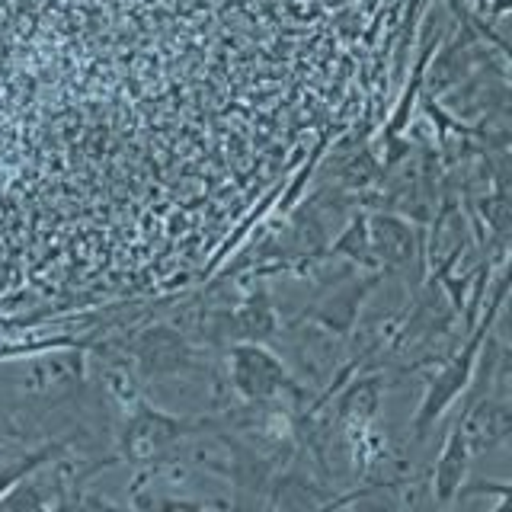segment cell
<instances>
[{"label": "cell", "mask_w": 512, "mask_h": 512, "mask_svg": "<svg viewBox=\"0 0 512 512\" xmlns=\"http://www.w3.org/2000/svg\"><path fill=\"white\" fill-rule=\"evenodd\" d=\"M458 429L471 455L493 452L496 445H503L509 439V429H512L506 400H493V397L477 400V404L458 420Z\"/></svg>", "instance_id": "3957f363"}, {"label": "cell", "mask_w": 512, "mask_h": 512, "mask_svg": "<svg viewBox=\"0 0 512 512\" xmlns=\"http://www.w3.org/2000/svg\"><path fill=\"white\" fill-rule=\"evenodd\" d=\"M192 429L176 416H167L160 410H151L148 404L132 407V416L122 429V458H128L132 464H154V461H167L173 458V452L180 448V442L186 436H192Z\"/></svg>", "instance_id": "6da1fadb"}, {"label": "cell", "mask_w": 512, "mask_h": 512, "mask_svg": "<svg viewBox=\"0 0 512 512\" xmlns=\"http://www.w3.org/2000/svg\"><path fill=\"white\" fill-rule=\"evenodd\" d=\"M80 356H48L36 359L20 368V378H16V388L26 397H45V394H58L64 388H71L80 375Z\"/></svg>", "instance_id": "8992f818"}, {"label": "cell", "mask_w": 512, "mask_h": 512, "mask_svg": "<svg viewBox=\"0 0 512 512\" xmlns=\"http://www.w3.org/2000/svg\"><path fill=\"white\" fill-rule=\"evenodd\" d=\"M378 404H381V378L352 381L343 391L340 404H336V423H340L343 429L372 423L375 413H378Z\"/></svg>", "instance_id": "9c48e42d"}, {"label": "cell", "mask_w": 512, "mask_h": 512, "mask_svg": "<svg viewBox=\"0 0 512 512\" xmlns=\"http://www.w3.org/2000/svg\"><path fill=\"white\" fill-rule=\"evenodd\" d=\"M368 285H352V288H346V292H340V295H333L330 301H327V308H320L317 311V320L324 327H330V330H349L352 327V320H356V308H359V301H362V292H365Z\"/></svg>", "instance_id": "8fae6325"}, {"label": "cell", "mask_w": 512, "mask_h": 512, "mask_svg": "<svg viewBox=\"0 0 512 512\" xmlns=\"http://www.w3.org/2000/svg\"><path fill=\"white\" fill-rule=\"evenodd\" d=\"M474 352H477V340H471L468 346H464L461 356L455 362H448L445 372L432 381V388L423 400V410H420V416H416V439H423L429 423L445 410V404H452V397L458 391H464V384H468V378L474 372Z\"/></svg>", "instance_id": "5b68a950"}, {"label": "cell", "mask_w": 512, "mask_h": 512, "mask_svg": "<svg viewBox=\"0 0 512 512\" xmlns=\"http://www.w3.org/2000/svg\"><path fill=\"white\" fill-rule=\"evenodd\" d=\"M368 240H372V253L384 266L404 269L413 260V231L407 221L397 215H375L368 224Z\"/></svg>", "instance_id": "52a82bcc"}, {"label": "cell", "mask_w": 512, "mask_h": 512, "mask_svg": "<svg viewBox=\"0 0 512 512\" xmlns=\"http://www.w3.org/2000/svg\"><path fill=\"white\" fill-rule=\"evenodd\" d=\"M346 180H349V186H368L378 176V164L368 154H359L356 160L349 164V170L343 173Z\"/></svg>", "instance_id": "4fadbf2b"}, {"label": "cell", "mask_w": 512, "mask_h": 512, "mask_svg": "<svg viewBox=\"0 0 512 512\" xmlns=\"http://www.w3.org/2000/svg\"><path fill=\"white\" fill-rule=\"evenodd\" d=\"M228 375L231 388L244 400H282V394H298L285 365L256 343H237L231 349Z\"/></svg>", "instance_id": "7a4b0ae2"}, {"label": "cell", "mask_w": 512, "mask_h": 512, "mask_svg": "<svg viewBox=\"0 0 512 512\" xmlns=\"http://www.w3.org/2000/svg\"><path fill=\"white\" fill-rule=\"evenodd\" d=\"M135 356H138V365L148 375H173V372H183V368L192 365L189 343L170 327L144 330L138 346H135Z\"/></svg>", "instance_id": "277c9868"}, {"label": "cell", "mask_w": 512, "mask_h": 512, "mask_svg": "<svg viewBox=\"0 0 512 512\" xmlns=\"http://www.w3.org/2000/svg\"><path fill=\"white\" fill-rule=\"evenodd\" d=\"M234 330L237 336H247V340H266V336H272V330H276V314H272L269 301L260 298V301H250L244 304L237 314H234Z\"/></svg>", "instance_id": "30bf717a"}, {"label": "cell", "mask_w": 512, "mask_h": 512, "mask_svg": "<svg viewBox=\"0 0 512 512\" xmlns=\"http://www.w3.org/2000/svg\"><path fill=\"white\" fill-rule=\"evenodd\" d=\"M333 253H346L349 260H362V263H375V253H372V240H368V228H365V218H356L343 231V237L333 244Z\"/></svg>", "instance_id": "7c38bea8"}, {"label": "cell", "mask_w": 512, "mask_h": 512, "mask_svg": "<svg viewBox=\"0 0 512 512\" xmlns=\"http://www.w3.org/2000/svg\"><path fill=\"white\" fill-rule=\"evenodd\" d=\"M45 455H48V452H45ZM45 455H29V458H23L20 464H10V468L0 471V493L10 490V487L16 484V480H20L23 474H29L32 468H39V461H42Z\"/></svg>", "instance_id": "5bb4252c"}, {"label": "cell", "mask_w": 512, "mask_h": 512, "mask_svg": "<svg viewBox=\"0 0 512 512\" xmlns=\"http://www.w3.org/2000/svg\"><path fill=\"white\" fill-rule=\"evenodd\" d=\"M468 445L461 439V429L455 426L448 432V442L442 448V458L436 464V477H432V493H436L439 503H452L461 493V480L468 474Z\"/></svg>", "instance_id": "ba28073f"}]
</instances>
